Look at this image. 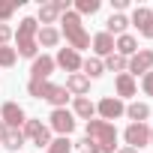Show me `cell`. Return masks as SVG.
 I'll return each mask as SVG.
<instances>
[{
  "label": "cell",
  "mask_w": 153,
  "mask_h": 153,
  "mask_svg": "<svg viewBox=\"0 0 153 153\" xmlns=\"http://www.w3.org/2000/svg\"><path fill=\"white\" fill-rule=\"evenodd\" d=\"M87 138L99 147V153H114L117 147V129L108 120H87Z\"/></svg>",
  "instance_id": "6da1fadb"
},
{
  "label": "cell",
  "mask_w": 153,
  "mask_h": 153,
  "mask_svg": "<svg viewBox=\"0 0 153 153\" xmlns=\"http://www.w3.org/2000/svg\"><path fill=\"white\" fill-rule=\"evenodd\" d=\"M60 24H63V36H66V42L72 45V51H81V48L90 45V36H87V30H84V24H81V15H75V12L69 9V12H63Z\"/></svg>",
  "instance_id": "7a4b0ae2"
},
{
  "label": "cell",
  "mask_w": 153,
  "mask_h": 153,
  "mask_svg": "<svg viewBox=\"0 0 153 153\" xmlns=\"http://www.w3.org/2000/svg\"><path fill=\"white\" fill-rule=\"evenodd\" d=\"M36 33H39L36 18H21V24H18V30H15V42H18L15 54H21V57H36V51H39Z\"/></svg>",
  "instance_id": "3957f363"
},
{
  "label": "cell",
  "mask_w": 153,
  "mask_h": 153,
  "mask_svg": "<svg viewBox=\"0 0 153 153\" xmlns=\"http://www.w3.org/2000/svg\"><path fill=\"white\" fill-rule=\"evenodd\" d=\"M27 90H30L33 99H45L54 108H66V102H69V90L60 87V84H51V81H30Z\"/></svg>",
  "instance_id": "277c9868"
},
{
  "label": "cell",
  "mask_w": 153,
  "mask_h": 153,
  "mask_svg": "<svg viewBox=\"0 0 153 153\" xmlns=\"http://www.w3.org/2000/svg\"><path fill=\"white\" fill-rule=\"evenodd\" d=\"M21 135L30 138L36 147H48V144H51V132H48V126H42V120H24Z\"/></svg>",
  "instance_id": "5b68a950"
},
{
  "label": "cell",
  "mask_w": 153,
  "mask_h": 153,
  "mask_svg": "<svg viewBox=\"0 0 153 153\" xmlns=\"http://www.w3.org/2000/svg\"><path fill=\"white\" fill-rule=\"evenodd\" d=\"M123 138H126V144H129L132 150L147 147V144H150V126H147V123H129L126 132H123Z\"/></svg>",
  "instance_id": "8992f818"
},
{
  "label": "cell",
  "mask_w": 153,
  "mask_h": 153,
  "mask_svg": "<svg viewBox=\"0 0 153 153\" xmlns=\"http://www.w3.org/2000/svg\"><path fill=\"white\" fill-rule=\"evenodd\" d=\"M63 12H69V0H54V3H42L39 6V18H36V24L42 21V27H48V24H54Z\"/></svg>",
  "instance_id": "52a82bcc"
},
{
  "label": "cell",
  "mask_w": 153,
  "mask_h": 153,
  "mask_svg": "<svg viewBox=\"0 0 153 153\" xmlns=\"http://www.w3.org/2000/svg\"><path fill=\"white\" fill-rule=\"evenodd\" d=\"M48 120H51V129H54V132H60V135H69V132L75 129V114H72V111H66V108H54Z\"/></svg>",
  "instance_id": "ba28073f"
},
{
  "label": "cell",
  "mask_w": 153,
  "mask_h": 153,
  "mask_svg": "<svg viewBox=\"0 0 153 153\" xmlns=\"http://www.w3.org/2000/svg\"><path fill=\"white\" fill-rule=\"evenodd\" d=\"M153 69V51L150 48H141L129 57V75H147Z\"/></svg>",
  "instance_id": "9c48e42d"
},
{
  "label": "cell",
  "mask_w": 153,
  "mask_h": 153,
  "mask_svg": "<svg viewBox=\"0 0 153 153\" xmlns=\"http://www.w3.org/2000/svg\"><path fill=\"white\" fill-rule=\"evenodd\" d=\"M0 117H3L6 129H18V126H24V120H27V114H24V108H21L18 102H6L3 108H0Z\"/></svg>",
  "instance_id": "30bf717a"
},
{
  "label": "cell",
  "mask_w": 153,
  "mask_h": 153,
  "mask_svg": "<svg viewBox=\"0 0 153 153\" xmlns=\"http://www.w3.org/2000/svg\"><path fill=\"white\" fill-rule=\"evenodd\" d=\"M96 114H102V120L111 123V120H117L120 114H126V105H123L117 96H105V99L96 105Z\"/></svg>",
  "instance_id": "8fae6325"
},
{
  "label": "cell",
  "mask_w": 153,
  "mask_h": 153,
  "mask_svg": "<svg viewBox=\"0 0 153 153\" xmlns=\"http://www.w3.org/2000/svg\"><path fill=\"white\" fill-rule=\"evenodd\" d=\"M54 72V57L42 54V57H33V66H30V81H48Z\"/></svg>",
  "instance_id": "7c38bea8"
},
{
  "label": "cell",
  "mask_w": 153,
  "mask_h": 153,
  "mask_svg": "<svg viewBox=\"0 0 153 153\" xmlns=\"http://www.w3.org/2000/svg\"><path fill=\"white\" fill-rule=\"evenodd\" d=\"M132 24L138 27V33H141L144 39H153V12H150L147 6H138V9L132 12Z\"/></svg>",
  "instance_id": "4fadbf2b"
},
{
  "label": "cell",
  "mask_w": 153,
  "mask_h": 153,
  "mask_svg": "<svg viewBox=\"0 0 153 153\" xmlns=\"http://www.w3.org/2000/svg\"><path fill=\"white\" fill-rule=\"evenodd\" d=\"M54 66H60V69H66V72H78V69H81V54L72 51V48H60L57 57H54Z\"/></svg>",
  "instance_id": "5bb4252c"
},
{
  "label": "cell",
  "mask_w": 153,
  "mask_h": 153,
  "mask_svg": "<svg viewBox=\"0 0 153 153\" xmlns=\"http://www.w3.org/2000/svg\"><path fill=\"white\" fill-rule=\"evenodd\" d=\"M66 90L75 93V99H78V96H87V90H90V78H87L84 72H72L69 78H66Z\"/></svg>",
  "instance_id": "9a60e30c"
},
{
  "label": "cell",
  "mask_w": 153,
  "mask_h": 153,
  "mask_svg": "<svg viewBox=\"0 0 153 153\" xmlns=\"http://www.w3.org/2000/svg\"><path fill=\"white\" fill-rule=\"evenodd\" d=\"M114 87H117V99H126V96H135V78L129 72H120L114 78Z\"/></svg>",
  "instance_id": "2e32d148"
},
{
  "label": "cell",
  "mask_w": 153,
  "mask_h": 153,
  "mask_svg": "<svg viewBox=\"0 0 153 153\" xmlns=\"http://www.w3.org/2000/svg\"><path fill=\"white\" fill-rule=\"evenodd\" d=\"M93 51H96L99 57L114 54V36H111V33H96V36H93Z\"/></svg>",
  "instance_id": "e0dca14e"
},
{
  "label": "cell",
  "mask_w": 153,
  "mask_h": 153,
  "mask_svg": "<svg viewBox=\"0 0 153 153\" xmlns=\"http://www.w3.org/2000/svg\"><path fill=\"white\" fill-rule=\"evenodd\" d=\"M114 48H117V54H120V57H132V54L138 51V39H135V36H129V33H123V36H117V39H114Z\"/></svg>",
  "instance_id": "ac0fdd59"
},
{
  "label": "cell",
  "mask_w": 153,
  "mask_h": 153,
  "mask_svg": "<svg viewBox=\"0 0 153 153\" xmlns=\"http://www.w3.org/2000/svg\"><path fill=\"white\" fill-rule=\"evenodd\" d=\"M72 114H75V117H81V120H93L96 105H93L87 96H78V99H75V105H72Z\"/></svg>",
  "instance_id": "d6986e66"
},
{
  "label": "cell",
  "mask_w": 153,
  "mask_h": 153,
  "mask_svg": "<svg viewBox=\"0 0 153 153\" xmlns=\"http://www.w3.org/2000/svg\"><path fill=\"white\" fill-rule=\"evenodd\" d=\"M57 42H60V30H54V27H39V33H36V45L54 48Z\"/></svg>",
  "instance_id": "ffe728a7"
},
{
  "label": "cell",
  "mask_w": 153,
  "mask_h": 153,
  "mask_svg": "<svg viewBox=\"0 0 153 153\" xmlns=\"http://www.w3.org/2000/svg\"><path fill=\"white\" fill-rule=\"evenodd\" d=\"M126 114H129L132 123H144L150 117V105L147 102H132V105H126Z\"/></svg>",
  "instance_id": "44dd1931"
},
{
  "label": "cell",
  "mask_w": 153,
  "mask_h": 153,
  "mask_svg": "<svg viewBox=\"0 0 153 153\" xmlns=\"http://www.w3.org/2000/svg\"><path fill=\"white\" fill-rule=\"evenodd\" d=\"M105 27H108L105 33H111V36H114V33H117V36H123V33H126V27H129V18H126V15H117V12H114V15H111V18L105 21Z\"/></svg>",
  "instance_id": "7402d4cb"
},
{
  "label": "cell",
  "mask_w": 153,
  "mask_h": 153,
  "mask_svg": "<svg viewBox=\"0 0 153 153\" xmlns=\"http://www.w3.org/2000/svg\"><path fill=\"white\" fill-rule=\"evenodd\" d=\"M81 69H84L87 78H99V75L105 72V66H102L99 57H87V60H81Z\"/></svg>",
  "instance_id": "603a6c76"
},
{
  "label": "cell",
  "mask_w": 153,
  "mask_h": 153,
  "mask_svg": "<svg viewBox=\"0 0 153 153\" xmlns=\"http://www.w3.org/2000/svg\"><path fill=\"white\" fill-rule=\"evenodd\" d=\"M3 147L12 150V153H18V147H24V135H21V129H9L6 138H3Z\"/></svg>",
  "instance_id": "cb8c5ba5"
},
{
  "label": "cell",
  "mask_w": 153,
  "mask_h": 153,
  "mask_svg": "<svg viewBox=\"0 0 153 153\" xmlns=\"http://www.w3.org/2000/svg\"><path fill=\"white\" fill-rule=\"evenodd\" d=\"M99 6V0H75V15H96Z\"/></svg>",
  "instance_id": "d4e9b609"
},
{
  "label": "cell",
  "mask_w": 153,
  "mask_h": 153,
  "mask_svg": "<svg viewBox=\"0 0 153 153\" xmlns=\"http://www.w3.org/2000/svg\"><path fill=\"white\" fill-rule=\"evenodd\" d=\"M102 66H105V69H111V72H123V69H129V60H126V57H120V54H108Z\"/></svg>",
  "instance_id": "484cf974"
},
{
  "label": "cell",
  "mask_w": 153,
  "mask_h": 153,
  "mask_svg": "<svg viewBox=\"0 0 153 153\" xmlns=\"http://www.w3.org/2000/svg\"><path fill=\"white\" fill-rule=\"evenodd\" d=\"M45 150H48V153H72V141H69L66 135H60V138H54Z\"/></svg>",
  "instance_id": "4316f807"
},
{
  "label": "cell",
  "mask_w": 153,
  "mask_h": 153,
  "mask_svg": "<svg viewBox=\"0 0 153 153\" xmlns=\"http://www.w3.org/2000/svg\"><path fill=\"white\" fill-rule=\"evenodd\" d=\"M18 3H21V0H0V24H6L12 18V12L18 9Z\"/></svg>",
  "instance_id": "83f0119b"
},
{
  "label": "cell",
  "mask_w": 153,
  "mask_h": 153,
  "mask_svg": "<svg viewBox=\"0 0 153 153\" xmlns=\"http://www.w3.org/2000/svg\"><path fill=\"white\" fill-rule=\"evenodd\" d=\"M15 60H18L15 48H9V45H0V66H12Z\"/></svg>",
  "instance_id": "f1b7e54d"
},
{
  "label": "cell",
  "mask_w": 153,
  "mask_h": 153,
  "mask_svg": "<svg viewBox=\"0 0 153 153\" xmlns=\"http://www.w3.org/2000/svg\"><path fill=\"white\" fill-rule=\"evenodd\" d=\"M141 87H144V93H147V96H153V69L141 78Z\"/></svg>",
  "instance_id": "f546056e"
},
{
  "label": "cell",
  "mask_w": 153,
  "mask_h": 153,
  "mask_svg": "<svg viewBox=\"0 0 153 153\" xmlns=\"http://www.w3.org/2000/svg\"><path fill=\"white\" fill-rule=\"evenodd\" d=\"M78 150H81V153H99V147H96V144H93L90 138H84V141H78Z\"/></svg>",
  "instance_id": "4dcf8cb0"
},
{
  "label": "cell",
  "mask_w": 153,
  "mask_h": 153,
  "mask_svg": "<svg viewBox=\"0 0 153 153\" xmlns=\"http://www.w3.org/2000/svg\"><path fill=\"white\" fill-rule=\"evenodd\" d=\"M9 39H12V30H9L6 24H0V45H6Z\"/></svg>",
  "instance_id": "1f68e13d"
},
{
  "label": "cell",
  "mask_w": 153,
  "mask_h": 153,
  "mask_svg": "<svg viewBox=\"0 0 153 153\" xmlns=\"http://www.w3.org/2000/svg\"><path fill=\"white\" fill-rule=\"evenodd\" d=\"M111 6H114V9H117V15H120V12L129 6V0H111Z\"/></svg>",
  "instance_id": "d6a6232c"
},
{
  "label": "cell",
  "mask_w": 153,
  "mask_h": 153,
  "mask_svg": "<svg viewBox=\"0 0 153 153\" xmlns=\"http://www.w3.org/2000/svg\"><path fill=\"white\" fill-rule=\"evenodd\" d=\"M6 132H9V129H6V123L0 120V144H3V138H6Z\"/></svg>",
  "instance_id": "836d02e7"
},
{
  "label": "cell",
  "mask_w": 153,
  "mask_h": 153,
  "mask_svg": "<svg viewBox=\"0 0 153 153\" xmlns=\"http://www.w3.org/2000/svg\"><path fill=\"white\" fill-rule=\"evenodd\" d=\"M117 153H138V150H132V147H120Z\"/></svg>",
  "instance_id": "e575fe53"
},
{
  "label": "cell",
  "mask_w": 153,
  "mask_h": 153,
  "mask_svg": "<svg viewBox=\"0 0 153 153\" xmlns=\"http://www.w3.org/2000/svg\"><path fill=\"white\" fill-rule=\"evenodd\" d=\"M150 147H153V129H150Z\"/></svg>",
  "instance_id": "d590c367"
},
{
  "label": "cell",
  "mask_w": 153,
  "mask_h": 153,
  "mask_svg": "<svg viewBox=\"0 0 153 153\" xmlns=\"http://www.w3.org/2000/svg\"><path fill=\"white\" fill-rule=\"evenodd\" d=\"M150 12H153V9H150Z\"/></svg>",
  "instance_id": "8d00e7d4"
}]
</instances>
